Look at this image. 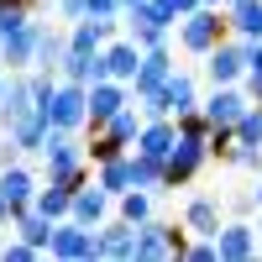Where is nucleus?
<instances>
[{
    "label": "nucleus",
    "instance_id": "1",
    "mask_svg": "<svg viewBox=\"0 0 262 262\" xmlns=\"http://www.w3.org/2000/svg\"><path fill=\"white\" fill-rule=\"evenodd\" d=\"M226 27H231V16L221 21V11H215V6H194L189 16H179V42H184L189 53H200V58H205L215 42L226 37Z\"/></svg>",
    "mask_w": 262,
    "mask_h": 262
},
{
    "label": "nucleus",
    "instance_id": "2",
    "mask_svg": "<svg viewBox=\"0 0 262 262\" xmlns=\"http://www.w3.org/2000/svg\"><path fill=\"white\" fill-rule=\"evenodd\" d=\"M48 121H53V126H63V131H79V126H90V84H74V79L53 84Z\"/></svg>",
    "mask_w": 262,
    "mask_h": 262
},
{
    "label": "nucleus",
    "instance_id": "3",
    "mask_svg": "<svg viewBox=\"0 0 262 262\" xmlns=\"http://www.w3.org/2000/svg\"><path fill=\"white\" fill-rule=\"evenodd\" d=\"M205 158H210V142H205V137H179V142H173V152L163 158V189L189 184L194 173L205 168Z\"/></svg>",
    "mask_w": 262,
    "mask_h": 262
},
{
    "label": "nucleus",
    "instance_id": "4",
    "mask_svg": "<svg viewBox=\"0 0 262 262\" xmlns=\"http://www.w3.org/2000/svg\"><path fill=\"white\" fill-rule=\"evenodd\" d=\"M48 252L63 257V262H90V257H100V226L58 221V226H53V247H48Z\"/></svg>",
    "mask_w": 262,
    "mask_h": 262
},
{
    "label": "nucleus",
    "instance_id": "5",
    "mask_svg": "<svg viewBox=\"0 0 262 262\" xmlns=\"http://www.w3.org/2000/svg\"><path fill=\"white\" fill-rule=\"evenodd\" d=\"M205 74H210L215 84H236V79L247 74V37H236V42L221 37V42L205 53Z\"/></svg>",
    "mask_w": 262,
    "mask_h": 262
},
{
    "label": "nucleus",
    "instance_id": "6",
    "mask_svg": "<svg viewBox=\"0 0 262 262\" xmlns=\"http://www.w3.org/2000/svg\"><path fill=\"white\" fill-rule=\"evenodd\" d=\"M37 37H42V21H21L16 32H0V69H32V53H37Z\"/></svg>",
    "mask_w": 262,
    "mask_h": 262
},
{
    "label": "nucleus",
    "instance_id": "7",
    "mask_svg": "<svg viewBox=\"0 0 262 262\" xmlns=\"http://www.w3.org/2000/svg\"><path fill=\"white\" fill-rule=\"evenodd\" d=\"M42 158H48V173L90 163V158H84V142L74 137V131H63V126H48V137H42Z\"/></svg>",
    "mask_w": 262,
    "mask_h": 262
},
{
    "label": "nucleus",
    "instance_id": "8",
    "mask_svg": "<svg viewBox=\"0 0 262 262\" xmlns=\"http://www.w3.org/2000/svg\"><path fill=\"white\" fill-rule=\"evenodd\" d=\"M215 247H221V262H247V257H257V226H247L236 215L215 231Z\"/></svg>",
    "mask_w": 262,
    "mask_h": 262
},
{
    "label": "nucleus",
    "instance_id": "9",
    "mask_svg": "<svg viewBox=\"0 0 262 262\" xmlns=\"http://www.w3.org/2000/svg\"><path fill=\"white\" fill-rule=\"evenodd\" d=\"M111 200H116V194H105L100 184H79V189H74V210H69V221H79V226H105Z\"/></svg>",
    "mask_w": 262,
    "mask_h": 262
},
{
    "label": "nucleus",
    "instance_id": "10",
    "mask_svg": "<svg viewBox=\"0 0 262 262\" xmlns=\"http://www.w3.org/2000/svg\"><path fill=\"white\" fill-rule=\"evenodd\" d=\"M247 105H252V95L231 90V84H215V95L205 100V121H210V126H236Z\"/></svg>",
    "mask_w": 262,
    "mask_h": 262
},
{
    "label": "nucleus",
    "instance_id": "11",
    "mask_svg": "<svg viewBox=\"0 0 262 262\" xmlns=\"http://www.w3.org/2000/svg\"><path fill=\"white\" fill-rule=\"evenodd\" d=\"M168 74H173L168 48H147V53H142L137 79H131V95H152V90H163V84H168Z\"/></svg>",
    "mask_w": 262,
    "mask_h": 262
},
{
    "label": "nucleus",
    "instance_id": "12",
    "mask_svg": "<svg viewBox=\"0 0 262 262\" xmlns=\"http://www.w3.org/2000/svg\"><path fill=\"white\" fill-rule=\"evenodd\" d=\"M0 194H6L11 215H16V210H27V205L37 200V179H32V168H21V163L0 168Z\"/></svg>",
    "mask_w": 262,
    "mask_h": 262
},
{
    "label": "nucleus",
    "instance_id": "13",
    "mask_svg": "<svg viewBox=\"0 0 262 262\" xmlns=\"http://www.w3.org/2000/svg\"><path fill=\"white\" fill-rule=\"evenodd\" d=\"M173 142H179V121H173V116L142 121V131H137V152H147V158H168Z\"/></svg>",
    "mask_w": 262,
    "mask_h": 262
},
{
    "label": "nucleus",
    "instance_id": "14",
    "mask_svg": "<svg viewBox=\"0 0 262 262\" xmlns=\"http://www.w3.org/2000/svg\"><path fill=\"white\" fill-rule=\"evenodd\" d=\"M11 226H16L21 242H32L37 252H48V247H53V226H58V221H48L37 205H27V210H16V215H11Z\"/></svg>",
    "mask_w": 262,
    "mask_h": 262
},
{
    "label": "nucleus",
    "instance_id": "15",
    "mask_svg": "<svg viewBox=\"0 0 262 262\" xmlns=\"http://www.w3.org/2000/svg\"><path fill=\"white\" fill-rule=\"evenodd\" d=\"M63 58H69V37H63L58 27H42L37 53H32V69L37 74H63Z\"/></svg>",
    "mask_w": 262,
    "mask_h": 262
},
{
    "label": "nucleus",
    "instance_id": "16",
    "mask_svg": "<svg viewBox=\"0 0 262 262\" xmlns=\"http://www.w3.org/2000/svg\"><path fill=\"white\" fill-rule=\"evenodd\" d=\"M184 226L194 236H215L221 231V200H215V194H194V200L184 205Z\"/></svg>",
    "mask_w": 262,
    "mask_h": 262
},
{
    "label": "nucleus",
    "instance_id": "17",
    "mask_svg": "<svg viewBox=\"0 0 262 262\" xmlns=\"http://www.w3.org/2000/svg\"><path fill=\"white\" fill-rule=\"evenodd\" d=\"M100 257H137V226L131 221L100 226Z\"/></svg>",
    "mask_w": 262,
    "mask_h": 262
},
{
    "label": "nucleus",
    "instance_id": "18",
    "mask_svg": "<svg viewBox=\"0 0 262 262\" xmlns=\"http://www.w3.org/2000/svg\"><path fill=\"white\" fill-rule=\"evenodd\" d=\"M137 257H152V262H158V257H173V247H168V221H152V215H147V221L137 226Z\"/></svg>",
    "mask_w": 262,
    "mask_h": 262
},
{
    "label": "nucleus",
    "instance_id": "19",
    "mask_svg": "<svg viewBox=\"0 0 262 262\" xmlns=\"http://www.w3.org/2000/svg\"><path fill=\"white\" fill-rule=\"evenodd\" d=\"M231 32L262 42V0H231Z\"/></svg>",
    "mask_w": 262,
    "mask_h": 262
},
{
    "label": "nucleus",
    "instance_id": "20",
    "mask_svg": "<svg viewBox=\"0 0 262 262\" xmlns=\"http://www.w3.org/2000/svg\"><path fill=\"white\" fill-rule=\"evenodd\" d=\"M105 63H111V79H121V84H131V79H137V69H142V48H137V42H116V48L111 53H105Z\"/></svg>",
    "mask_w": 262,
    "mask_h": 262
},
{
    "label": "nucleus",
    "instance_id": "21",
    "mask_svg": "<svg viewBox=\"0 0 262 262\" xmlns=\"http://www.w3.org/2000/svg\"><path fill=\"white\" fill-rule=\"evenodd\" d=\"M163 90H168V105H173V116H189V111H200V95H194V74H179V69H173Z\"/></svg>",
    "mask_w": 262,
    "mask_h": 262
},
{
    "label": "nucleus",
    "instance_id": "22",
    "mask_svg": "<svg viewBox=\"0 0 262 262\" xmlns=\"http://www.w3.org/2000/svg\"><path fill=\"white\" fill-rule=\"evenodd\" d=\"M48 221H69V210H74V189H63V184H48V189H37V200H32Z\"/></svg>",
    "mask_w": 262,
    "mask_h": 262
},
{
    "label": "nucleus",
    "instance_id": "23",
    "mask_svg": "<svg viewBox=\"0 0 262 262\" xmlns=\"http://www.w3.org/2000/svg\"><path fill=\"white\" fill-rule=\"evenodd\" d=\"M105 194H116V200H121V194L131 189V152H126V158H111V163H100V179H95Z\"/></svg>",
    "mask_w": 262,
    "mask_h": 262
},
{
    "label": "nucleus",
    "instance_id": "24",
    "mask_svg": "<svg viewBox=\"0 0 262 262\" xmlns=\"http://www.w3.org/2000/svg\"><path fill=\"white\" fill-rule=\"evenodd\" d=\"M131 189H163V158H147V152H131Z\"/></svg>",
    "mask_w": 262,
    "mask_h": 262
},
{
    "label": "nucleus",
    "instance_id": "25",
    "mask_svg": "<svg viewBox=\"0 0 262 262\" xmlns=\"http://www.w3.org/2000/svg\"><path fill=\"white\" fill-rule=\"evenodd\" d=\"M126 32H131V42L147 53V48H168V27H152V21H142V16H126Z\"/></svg>",
    "mask_w": 262,
    "mask_h": 262
},
{
    "label": "nucleus",
    "instance_id": "26",
    "mask_svg": "<svg viewBox=\"0 0 262 262\" xmlns=\"http://www.w3.org/2000/svg\"><path fill=\"white\" fill-rule=\"evenodd\" d=\"M147 215H152V189H126V194H121V221L142 226Z\"/></svg>",
    "mask_w": 262,
    "mask_h": 262
},
{
    "label": "nucleus",
    "instance_id": "27",
    "mask_svg": "<svg viewBox=\"0 0 262 262\" xmlns=\"http://www.w3.org/2000/svg\"><path fill=\"white\" fill-rule=\"evenodd\" d=\"M236 142L262 147V105H247V111H242V121H236Z\"/></svg>",
    "mask_w": 262,
    "mask_h": 262
},
{
    "label": "nucleus",
    "instance_id": "28",
    "mask_svg": "<svg viewBox=\"0 0 262 262\" xmlns=\"http://www.w3.org/2000/svg\"><path fill=\"white\" fill-rule=\"evenodd\" d=\"M231 168H247V173H262V147H247V142H236V147H231Z\"/></svg>",
    "mask_w": 262,
    "mask_h": 262
},
{
    "label": "nucleus",
    "instance_id": "29",
    "mask_svg": "<svg viewBox=\"0 0 262 262\" xmlns=\"http://www.w3.org/2000/svg\"><path fill=\"white\" fill-rule=\"evenodd\" d=\"M58 11H63V21H84L90 16V0H58Z\"/></svg>",
    "mask_w": 262,
    "mask_h": 262
},
{
    "label": "nucleus",
    "instance_id": "30",
    "mask_svg": "<svg viewBox=\"0 0 262 262\" xmlns=\"http://www.w3.org/2000/svg\"><path fill=\"white\" fill-rule=\"evenodd\" d=\"M247 79H262V42H247Z\"/></svg>",
    "mask_w": 262,
    "mask_h": 262
},
{
    "label": "nucleus",
    "instance_id": "31",
    "mask_svg": "<svg viewBox=\"0 0 262 262\" xmlns=\"http://www.w3.org/2000/svg\"><path fill=\"white\" fill-rule=\"evenodd\" d=\"M90 16H126L121 0H90Z\"/></svg>",
    "mask_w": 262,
    "mask_h": 262
},
{
    "label": "nucleus",
    "instance_id": "32",
    "mask_svg": "<svg viewBox=\"0 0 262 262\" xmlns=\"http://www.w3.org/2000/svg\"><path fill=\"white\" fill-rule=\"evenodd\" d=\"M257 210V194H231V215H252Z\"/></svg>",
    "mask_w": 262,
    "mask_h": 262
},
{
    "label": "nucleus",
    "instance_id": "33",
    "mask_svg": "<svg viewBox=\"0 0 262 262\" xmlns=\"http://www.w3.org/2000/svg\"><path fill=\"white\" fill-rule=\"evenodd\" d=\"M11 163H21V147L6 137V142H0V168H11Z\"/></svg>",
    "mask_w": 262,
    "mask_h": 262
},
{
    "label": "nucleus",
    "instance_id": "34",
    "mask_svg": "<svg viewBox=\"0 0 262 262\" xmlns=\"http://www.w3.org/2000/svg\"><path fill=\"white\" fill-rule=\"evenodd\" d=\"M247 95H252V100L262 105V79H247Z\"/></svg>",
    "mask_w": 262,
    "mask_h": 262
},
{
    "label": "nucleus",
    "instance_id": "35",
    "mask_svg": "<svg viewBox=\"0 0 262 262\" xmlns=\"http://www.w3.org/2000/svg\"><path fill=\"white\" fill-rule=\"evenodd\" d=\"M194 6H200V0H173V11H179V16H189Z\"/></svg>",
    "mask_w": 262,
    "mask_h": 262
},
{
    "label": "nucleus",
    "instance_id": "36",
    "mask_svg": "<svg viewBox=\"0 0 262 262\" xmlns=\"http://www.w3.org/2000/svg\"><path fill=\"white\" fill-rule=\"evenodd\" d=\"M0 226H11V205H6V194H0Z\"/></svg>",
    "mask_w": 262,
    "mask_h": 262
},
{
    "label": "nucleus",
    "instance_id": "37",
    "mask_svg": "<svg viewBox=\"0 0 262 262\" xmlns=\"http://www.w3.org/2000/svg\"><path fill=\"white\" fill-rule=\"evenodd\" d=\"M6 84H11V79H6V69H0V105H6Z\"/></svg>",
    "mask_w": 262,
    "mask_h": 262
},
{
    "label": "nucleus",
    "instance_id": "38",
    "mask_svg": "<svg viewBox=\"0 0 262 262\" xmlns=\"http://www.w3.org/2000/svg\"><path fill=\"white\" fill-rule=\"evenodd\" d=\"M11 6H27V11H32V6H42V0H11Z\"/></svg>",
    "mask_w": 262,
    "mask_h": 262
},
{
    "label": "nucleus",
    "instance_id": "39",
    "mask_svg": "<svg viewBox=\"0 0 262 262\" xmlns=\"http://www.w3.org/2000/svg\"><path fill=\"white\" fill-rule=\"evenodd\" d=\"M252 194H257V210H262V179H257V189H252Z\"/></svg>",
    "mask_w": 262,
    "mask_h": 262
},
{
    "label": "nucleus",
    "instance_id": "40",
    "mask_svg": "<svg viewBox=\"0 0 262 262\" xmlns=\"http://www.w3.org/2000/svg\"><path fill=\"white\" fill-rule=\"evenodd\" d=\"M121 6H126V11H131V6H142V0H121Z\"/></svg>",
    "mask_w": 262,
    "mask_h": 262
},
{
    "label": "nucleus",
    "instance_id": "41",
    "mask_svg": "<svg viewBox=\"0 0 262 262\" xmlns=\"http://www.w3.org/2000/svg\"><path fill=\"white\" fill-rule=\"evenodd\" d=\"M200 6H221V0H200Z\"/></svg>",
    "mask_w": 262,
    "mask_h": 262
},
{
    "label": "nucleus",
    "instance_id": "42",
    "mask_svg": "<svg viewBox=\"0 0 262 262\" xmlns=\"http://www.w3.org/2000/svg\"><path fill=\"white\" fill-rule=\"evenodd\" d=\"M257 236H262V226H257Z\"/></svg>",
    "mask_w": 262,
    "mask_h": 262
},
{
    "label": "nucleus",
    "instance_id": "43",
    "mask_svg": "<svg viewBox=\"0 0 262 262\" xmlns=\"http://www.w3.org/2000/svg\"><path fill=\"white\" fill-rule=\"evenodd\" d=\"M226 6H231V0H226Z\"/></svg>",
    "mask_w": 262,
    "mask_h": 262
},
{
    "label": "nucleus",
    "instance_id": "44",
    "mask_svg": "<svg viewBox=\"0 0 262 262\" xmlns=\"http://www.w3.org/2000/svg\"><path fill=\"white\" fill-rule=\"evenodd\" d=\"M0 231H6V226H0Z\"/></svg>",
    "mask_w": 262,
    "mask_h": 262
}]
</instances>
